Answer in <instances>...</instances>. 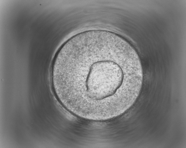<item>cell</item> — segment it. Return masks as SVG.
Instances as JSON below:
<instances>
[{"label":"cell","mask_w":186,"mask_h":148,"mask_svg":"<svg viewBox=\"0 0 186 148\" xmlns=\"http://www.w3.org/2000/svg\"><path fill=\"white\" fill-rule=\"evenodd\" d=\"M138 54L117 33L87 35L63 54L54 72L60 98L75 115L93 120L110 119L128 109L142 84Z\"/></svg>","instance_id":"cell-1"}]
</instances>
